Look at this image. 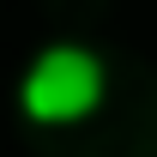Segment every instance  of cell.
Here are the masks:
<instances>
[{
	"mask_svg": "<svg viewBox=\"0 0 157 157\" xmlns=\"http://www.w3.org/2000/svg\"><path fill=\"white\" fill-rule=\"evenodd\" d=\"M103 97H109V67L85 42H48L18 78V109L36 127H73L97 115Z\"/></svg>",
	"mask_w": 157,
	"mask_h": 157,
	"instance_id": "obj_1",
	"label": "cell"
}]
</instances>
